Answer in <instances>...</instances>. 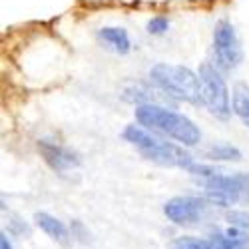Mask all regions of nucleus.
<instances>
[{"mask_svg": "<svg viewBox=\"0 0 249 249\" xmlns=\"http://www.w3.org/2000/svg\"><path fill=\"white\" fill-rule=\"evenodd\" d=\"M136 120L143 130L168 136V138L179 142L181 146L192 148L201 142L199 128L188 116L178 114L168 108H161L158 104H140L136 108Z\"/></svg>", "mask_w": 249, "mask_h": 249, "instance_id": "1", "label": "nucleus"}, {"mask_svg": "<svg viewBox=\"0 0 249 249\" xmlns=\"http://www.w3.org/2000/svg\"><path fill=\"white\" fill-rule=\"evenodd\" d=\"M124 140L130 142L132 146L150 161H156L160 165H168V168H181L190 172L196 168V160L185 152L183 148L176 146L172 142H165L142 126H128L124 130Z\"/></svg>", "mask_w": 249, "mask_h": 249, "instance_id": "2", "label": "nucleus"}, {"mask_svg": "<svg viewBox=\"0 0 249 249\" xmlns=\"http://www.w3.org/2000/svg\"><path fill=\"white\" fill-rule=\"evenodd\" d=\"M150 78L170 98L183 100L190 104H203L199 76L190 68L176 64H156L150 70Z\"/></svg>", "mask_w": 249, "mask_h": 249, "instance_id": "3", "label": "nucleus"}, {"mask_svg": "<svg viewBox=\"0 0 249 249\" xmlns=\"http://www.w3.org/2000/svg\"><path fill=\"white\" fill-rule=\"evenodd\" d=\"M205 196L212 203L230 207L235 205L241 197H249V174H223L203 179Z\"/></svg>", "mask_w": 249, "mask_h": 249, "instance_id": "4", "label": "nucleus"}, {"mask_svg": "<svg viewBox=\"0 0 249 249\" xmlns=\"http://www.w3.org/2000/svg\"><path fill=\"white\" fill-rule=\"evenodd\" d=\"M197 76L201 82L203 106L215 118L227 120L231 116V102H230V92H227L225 80L221 78V74L212 64H201Z\"/></svg>", "mask_w": 249, "mask_h": 249, "instance_id": "5", "label": "nucleus"}, {"mask_svg": "<svg viewBox=\"0 0 249 249\" xmlns=\"http://www.w3.org/2000/svg\"><path fill=\"white\" fill-rule=\"evenodd\" d=\"M213 50L221 70H233L241 62V48L233 26L227 20H219L213 30Z\"/></svg>", "mask_w": 249, "mask_h": 249, "instance_id": "6", "label": "nucleus"}, {"mask_svg": "<svg viewBox=\"0 0 249 249\" xmlns=\"http://www.w3.org/2000/svg\"><path fill=\"white\" fill-rule=\"evenodd\" d=\"M207 210L205 199L194 196H179L165 201L163 213L176 225H194L197 223Z\"/></svg>", "mask_w": 249, "mask_h": 249, "instance_id": "7", "label": "nucleus"}, {"mask_svg": "<svg viewBox=\"0 0 249 249\" xmlns=\"http://www.w3.org/2000/svg\"><path fill=\"white\" fill-rule=\"evenodd\" d=\"M38 152L42 156V160L46 161L48 168L58 174L70 172L80 165V156L74 150L60 146V143L50 142V140H38Z\"/></svg>", "mask_w": 249, "mask_h": 249, "instance_id": "8", "label": "nucleus"}, {"mask_svg": "<svg viewBox=\"0 0 249 249\" xmlns=\"http://www.w3.org/2000/svg\"><path fill=\"white\" fill-rule=\"evenodd\" d=\"M34 223L42 230L48 237H52L54 241L62 243V245H68L70 241V233H68V227L62 223L58 217L46 213V212H36L34 213Z\"/></svg>", "mask_w": 249, "mask_h": 249, "instance_id": "9", "label": "nucleus"}, {"mask_svg": "<svg viewBox=\"0 0 249 249\" xmlns=\"http://www.w3.org/2000/svg\"><path fill=\"white\" fill-rule=\"evenodd\" d=\"M212 249H249V235L237 227L210 235Z\"/></svg>", "mask_w": 249, "mask_h": 249, "instance_id": "10", "label": "nucleus"}, {"mask_svg": "<svg viewBox=\"0 0 249 249\" xmlns=\"http://www.w3.org/2000/svg\"><path fill=\"white\" fill-rule=\"evenodd\" d=\"M98 36H100V40H104L106 44H110L120 54H128L130 48H132L130 36H128V32L124 30V28H112V26H108V28H102L98 32Z\"/></svg>", "mask_w": 249, "mask_h": 249, "instance_id": "11", "label": "nucleus"}, {"mask_svg": "<svg viewBox=\"0 0 249 249\" xmlns=\"http://www.w3.org/2000/svg\"><path fill=\"white\" fill-rule=\"evenodd\" d=\"M231 102H233V112L237 114V118L249 128V86L247 84H241V82H239V84H235L233 86Z\"/></svg>", "mask_w": 249, "mask_h": 249, "instance_id": "12", "label": "nucleus"}, {"mask_svg": "<svg viewBox=\"0 0 249 249\" xmlns=\"http://www.w3.org/2000/svg\"><path fill=\"white\" fill-rule=\"evenodd\" d=\"M205 158L217 160V161H239L241 152L235 146H231V143H215V146L205 150Z\"/></svg>", "mask_w": 249, "mask_h": 249, "instance_id": "13", "label": "nucleus"}, {"mask_svg": "<svg viewBox=\"0 0 249 249\" xmlns=\"http://www.w3.org/2000/svg\"><path fill=\"white\" fill-rule=\"evenodd\" d=\"M168 249H212V241H210V237L179 235L170 241Z\"/></svg>", "mask_w": 249, "mask_h": 249, "instance_id": "14", "label": "nucleus"}, {"mask_svg": "<svg viewBox=\"0 0 249 249\" xmlns=\"http://www.w3.org/2000/svg\"><path fill=\"white\" fill-rule=\"evenodd\" d=\"M225 219L230 221L233 227L241 231H249V213L247 212H230L225 215Z\"/></svg>", "mask_w": 249, "mask_h": 249, "instance_id": "15", "label": "nucleus"}, {"mask_svg": "<svg viewBox=\"0 0 249 249\" xmlns=\"http://www.w3.org/2000/svg\"><path fill=\"white\" fill-rule=\"evenodd\" d=\"M168 28H170V20L165 16H154L148 22V32L154 34V36H160L163 32H168Z\"/></svg>", "mask_w": 249, "mask_h": 249, "instance_id": "16", "label": "nucleus"}, {"mask_svg": "<svg viewBox=\"0 0 249 249\" xmlns=\"http://www.w3.org/2000/svg\"><path fill=\"white\" fill-rule=\"evenodd\" d=\"M10 225H12V227H10V231H12V233H16V235H24V233L30 235V227H28L22 219L14 217V221H10Z\"/></svg>", "mask_w": 249, "mask_h": 249, "instance_id": "17", "label": "nucleus"}, {"mask_svg": "<svg viewBox=\"0 0 249 249\" xmlns=\"http://www.w3.org/2000/svg\"><path fill=\"white\" fill-rule=\"evenodd\" d=\"M0 249H12V243L8 241V235H6V231H2V233H0Z\"/></svg>", "mask_w": 249, "mask_h": 249, "instance_id": "18", "label": "nucleus"}]
</instances>
